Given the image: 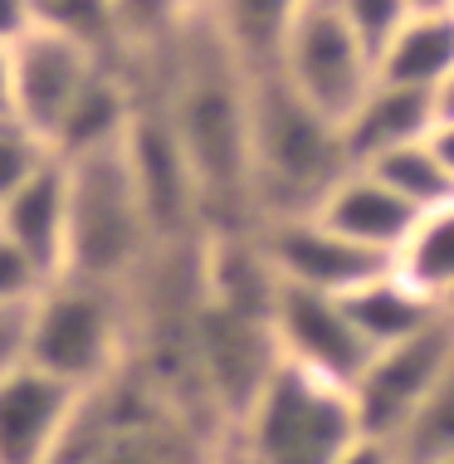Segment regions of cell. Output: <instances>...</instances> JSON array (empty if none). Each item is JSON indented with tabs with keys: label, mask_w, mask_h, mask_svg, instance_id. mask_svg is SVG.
Returning a JSON list of instances; mask_svg holds the SVG:
<instances>
[{
	"label": "cell",
	"mask_w": 454,
	"mask_h": 464,
	"mask_svg": "<svg viewBox=\"0 0 454 464\" xmlns=\"http://www.w3.org/2000/svg\"><path fill=\"white\" fill-rule=\"evenodd\" d=\"M142 73V98L167 108L181 152L196 171L210 235L255 230V137H249V69L206 10H191L167 59Z\"/></svg>",
	"instance_id": "6da1fadb"
},
{
	"label": "cell",
	"mask_w": 454,
	"mask_h": 464,
	"mask_svg": "<svg viewBox=\"0 0 454 464\" xmlns=\"http://www.w3.org/2000/svg\"><path fill=\"white\" fill-rule=\"evenodd\" d=\"M249 137H255V225L313 216L347 177L343 132L313 112L274 73H249Z\"/></svg>",
	"instance_id": "7a4b0ae2"
},
{
	"label": "cell",
	"mask_w": 454,
	"mask_h": 464,
	"mask_svg": "<svg viewBox=\"0 0 454 464\" xmlns=\"http://www.w3.org/2000/svg\"><path fill=\"white\" fill-rule=\"evenodd\" d=\"M69 167V269L64 279H88L132 294L157 259L142 200L132 186L128 147L64 157Z\"/></svg>",
	"instance_id": "3957f363"
},
{
	"label": "cell",
	"mask_w": 454,
	"mask_h": 464,
	"mask_svg": "<svg viewBox=\"0 0 454 464\" xmlns=\"http://www.w3.org/2000/svg\"><path fill=\"white\" fill-rule=\"evenodd\" d=\"M132 298L122 288L54 279L30 308V367L73 392H103L128 372Z\"/></svg>",
	"instance_id": "277c9868"
},
{
	"label": "cell",
	"mask_w": 454,
	"mask_h": 464,
	"mask_svg": "<svg viewBox=\"0 0 454 464\" xmlns=\"http://www.w3.org/2000/svg\"><path fill=\"white\" fill-rule=\"evenodd\" d=\"M230 435L259 464H337L362 435V420L347 386L279 362Z\"/></svg>",
	"instance_id": "5b68a950"
},
{
	"label": "cell",
	"mask_w": 454,
	"mask_h": 464,
	"mask_svg": "<svg viewBox=\"0 0 454 464\" xmlns=\"http://www.w3.org/2000/svg\"><path fill=\"white\" fill-rule=\"evenodd\" d=\"M279 79L337 132L376 83V64L337 0H308L279 54Z\"/></svg>",
	"instance_id": "8992f818"
},
{
	"label": "cell",
	"mask_w": 454,
	"mask_h": 464,
	"mask_svg": "<svg viewBox=\"0 0 454 464\" xmlns=\"http://www.w3.org/2000/svg\"><path fill=\"white\" fill-rule=\"evenodd\" d=\"M454 372V323L440 318L425 333L406 337L396 347H382L362 382L352 386V406H357L362 435L376 440H396L406 430V420L425 401L435 396V386Z\"/></svg>",
	"instance_id": "52a82bcc"
},
{
	"label": "cell",
	"mask_w": 454,
	"mask_h": 464,
	"mask_svg": "<svg viewBox=\"0 0 454 464\" xmlns=\"http://www.w3.org/2000/svg\"><path fill=\"white\" fill-rule=\"evenodd\" d=\"M112 64L103 49H93L79 34H64L54 24H34L10 44V73H15V118L34 128L49 147L59 142L79 93L93 83V73Z\"/></svg>",
	"instance_id": "ba28073f"
},
{
	"label": "cell",
	"mask_w": 454,
	"mask_h": 464,
	"mask_svg": "<svg viewBox=\"0 0 454 464\" xmlns=\"http://www.w3.org/2000/svg\"><path fill=\"white\" fill-rule=\"evenodd\" d=\"M269 333H274V347H279V362L308 376H323L333 386H347V392L362 382L367 362L376 357L367 347V337L357 333V323L347 318L343 298L313 294V288L279 284Z\"/></svg>",
	"instance_id": "9c48e42d"
},
{
	"label": "cell",
	"mask_w": 454,
	"mask_h": 464,
	"mask_svg": "<svg viewBox=\"0 0 454 464\" xmlns=\"http://www.w3.org/2000/svg\"><path fill=\"white\" fill-rule=\"evenodd\" d=\"M255 240L269 259V269L279 274L288 288H313V294L347 298L352 288H362L376 274H386L396 259H382L372 249L343 240L337 230H327L318 216H288V220H259Z\"/></svg>",
	"instance_id": "30bf717a"
},
{
	"label": "cell",
	"mask_w": 454,
	"mask_h": 464,
	"mask_svg": "<svg viewBox=\"0 0 454 464\" xmlns=\"http://www.w3.org/2000/svg\"><path fill=\"white\" fill-rule=\"evenodd\" d=\"M69 382L40 367H20L0 382V464H54L69 440V425L79 416V401Z\"/></svg>",
	"instance_id": "8fae6325"
},
{
	"label": "cell",
	"mask_w": 454,
	"mask_h": 464,
	"mask_svg": "<svg viewBox=\"0 0 454 464\" xmlns=\"http://www.w3.org/2000/svg\"><path fill=\"white\" fill-rule=\"evenodd\" d=\"M327 230H337L343 240L372 249V255L382 259H396L406 240L415 235V225H420V210L406 206L382 177H372V171H347L343 181L333 186V191L323 196V206L313 210Z\"/></svg>",
	"instance_id": "7c38bea8"
},
{
	"label": "cell",
	"mask_w": 454,
	"mask_h": 464,
	"mask_svg": "<svg viewBox=\"0 0 454 464\" xmlns=\"http://www.w3.org/2000/svg\"><path fill=\"white\" fill-rule=\"evenodd\" d=\"M0 235L10 245H20L49 279H64V269H69V167H64V157H54L10 200H0Z\"/></svg>",
	"instance_id": "4fadbf2b"
},
{
	"label": "cell",
	"mask_w": 454,
	"mask_h": 464,
	"mask_svg": "<svg viewBox=\"0 0 454 464\" xmlns=\"http://www.w3.org/2000/svg\"><path fill=\"white\" fill-rule=\"evenodd\" d=\"M435 128V93L420 89H396V83H372V93L362 98V108L343 122V152L347 167L362 171L372 161L411 142H425Z\"/></svg>",
	"instance_id": "5bb4252c"
},
{
	"label": "cell",
	"mask_w": 454,
	"mask_h": 464,
	"mask_svg": "<svg viewBox=\"0 0 454 464\" xmlns=\"http://www.w3.org/2000/svg\"><path fill=\"white\" fill-rule=\"evenodd\" d=\"M343 308H347V318L357 323V333L367 337L372 353L406 343V337L425 333L430 323L445 318L435 298L420 294L396 265H391L386 274H376V279H367L362 288H352V294L343 298Z\"/></svg>",
	"instance_id": "9a60e30c"
},
{
	"label": "cell",
	"mask_w": 454,
	"mask_h": 464,
	"mask_svg": "<svg viewBox=\"0 0 454 464\" xmlns=\"http://www.w3.org/2000/svg\"><path fill=\"white\" fill-rule=\"evenodd\" d=\"M454 69V10H415L376 59V83L435 93Z\"/></svg>",
	"instance_id": "2e32d148"
},
{
	"label": "cell",
	"mask_w": 454,
	"mask_h": 464,
	"mask_svg": "<svg viewBox=\"0 0 454 464\" xmlns=\"http://www.w3.org/2000/svg\"><path fill=\"white\" fill-rule=\"evenodd\" d=\"M303 5L308 0H206V15L220 24L249 73H274Z\"/></svg>",
	"instance_id": "e0dca14e"
},
{
	"label": "cell",
	"mask_w": 454,
	"mask_h": 464,
	"mask_svg": "<svg viewBox=\"0 0 454 464\" xmlns=\"http://www.w3.org/2000/svg\"><path fill=\"white\" fill-rule=\"evenodd\" d=\"M396 269L406 274L420 294H430L435 304L449 294L454 288V200L430 210V216H420L406 249L396 255Z\"/></svg>",
	"instance_id": "ac0fdd59"
},
{
	"label": "cell",
	"mask_w": 454,
	"mask_h": 464,
	"mask_svg": "<svg viewBox=\"0 0 454 464\" xmlns=\"http://www.w3.org/2000/svg\"><path fill=\"white\" fill-rule=\"evenodd\" d=\"M362 171L382 177L391 191L406 200V206H415L420 216H430V210L454 200V181H449V171L440 167V157L430 152V142H411V147H401V152L372 161V167H362Z\"/></svg>",
	"instance_id": "d6986e66"
},
{
	"label": "cell",
	"mask_w": 454,
	"mask_h": 464,
	"mask_svg": "<svg viewBox=\"0 0 454 464\" xmlns=\"http://www.w3.org/2000/svg\"><path fill=\"white\" fill-rule=\"evenodd\" d=\"M401 464H425L454 455V372L435 386V396L406 420V430L391 440Z\"/></svg>",
	"instance_id": "ffe728a7"
},
{
	"label": "cell",
	"mask_w": 454,
	"mask_h": 464,
	"mask_svg": "<svg viewBox=\"0 0 454 464\" xmlns=\"http://www.w3.org/2000/svg\"><path fill=\"white\" fill-rule=\"evenodd\" d=\"M59 152L34 128H24L15 112L0 118V200H10L34 171H44Z\"/></svg>",
	"instance_id": "44dd1931"
},
{
	"label": "cell",
	"mask_w": 454,
	"mask_h": 464,
	"mask_svg": "<svg viewBox=\"0 0 454 464\" xmlns=\"http://www.w3.org/2000/svg\"><path fill=\"white\" fill-rule=\"evenodd\" d=\"M337 5H343L347 24L357 30V40L367 44L372 64L382 59V49L396 40V34L406 30V20L415 15L411 0H337Z\"/></svg>",
	"instance_id": "7402d4cb"
},
{
	"label": "cell",
	"mask_w": 454,
	"mask_h": 464,
	"mask_svg": "<svg viewBox=\"0 0 454 464\" xmlns=\"http://www.w3.org/2000/svg\"><path fill=\"white\" fill-rule=\"evenodd\" d=\"M49 284H54V279H49V274L34 265V259L24 255L20 245H10L5 235H0V308H24V304H34V298H40Z\"/></svg>",
	"instance_id": "603a6c76"
},
{
	"label": "cell",
	"mask_w": 454,
	"mask_h": 464,
	"mask_svg": "<svg viewBox=\"0 0 454 464\" xmlns=\"http://www.w3.org/2000/svg\"><path fill=\"white\" fill-rule=\"evenodd\" d=\"M30 308H0V382L30 367Z\"/></svg>",
	"instance_id": "cb8c5ba5"
},
{
	"label": "cell",
	"mask_w": 454,
	"mask_h": 464,
	"mask_svg": "<svg viewBox=\"0 0 454 464\" xmlns=\"http://www.w3.org/2000/svg\"><path fill=\"white\" fill-rule=\"evenodd\" d=\"M34 30V0H0V44H15Z\"/></svg>",
	"instance_id": "d4e9b609"
},
{
	"label": "cell",
	"mask_w": 454,
	"mask_h": 464,
	"mask_svg": "<svg viewBox=\"0 0 454 464\" xmlns=\"http://www.w3.org/2000/svg\"><path fill=\"white\" fill-rule=\"evenodd\" d=\"M337 464H401L391 440H376V435H357V440L347 445V455Z\"/></svg>",
	"instance_id": "484cf974"
},
{
	"label": "cell",
	"mask_w": 454,
	"mask_h": 464,
	"mask_svg": "<svg viewBox=\"0 0 454 464\" xmlns=\"http://www.w3.org/2000/svg\"><path fill=\"white\" fill-rule=\"evenodd\" d=\"M425 142H430V152L440 157V167H445L449 181H454V122H435Z\"/></svg>",
	"instance_id": "4316f807"
},
{
	"label": "cell",
	"mask_w": 454,
	"mask_h": 464,
	"mask_svg": "<svg viewBox=\"0 0 454 464\" xmlns=\"http://www.w3.org/2000/svg\"><path fill=\"white\" fill-rule=\"evenodd\" d=\"M15 112V73H10V49L0 44V118Z\"/></svg>",
	"instance_id": "83f0119b"
},
{
	"label": "cell",
	"mask_w": 454,
	"mask_h": 464,
	"mask_svg": "<svg viewBox=\"0 0 454 464\" xmlns=\"http://www.w3.org/2000/svg\"><path fill=\"white\" fill-rule=\"evenodd\" d=\"M435 122H454V69L445 73V83L435 89Z\"/></svg>",
	"instance_id": "f1b7e54d"
},
{
	"label": "cell",
	"mask_w": 454,
	"mask_h": 464,
	"mask_svg": "<svg viewBox=\"0 0 454 464\" xmlns=\"http://www.w3.org/2000/svg\"><path fill=\"white\" fill-rule=\"evenodd\" d=\"M415 10H454V0H411Z\"/></svg>",
	"instance_id": "f546056e"
},
{
	"label": "cell",
	"mask_w": 454,
	"mask_h": 464,
	"mask_svg": "<svg viewBox=\"0 0 454 464\" xmlns=\"http://www.w3.org/2000/svg\"><path fill=\"white\" fill-rule=\"evenodd\" d=\"M186 5H191V10H206V0H186Z\"/></svg>",
	"instance_id": "4dcf8cb0"
},
{
	"label": "cell",
	"mask_w": 454,
	"mask_h": 464,
	"mask_svg": "<svg viewBox=\"0 0 454 464\" xmlns=\"http://www.w3.org/2000/svg\"><path fill=\"white\" fill-rule=\"evenodd\" d=\"M425 464H454V455H445V459H425Z\"/></svg>",
	"instance_id": "1f68e13d"
}]
</instances>
